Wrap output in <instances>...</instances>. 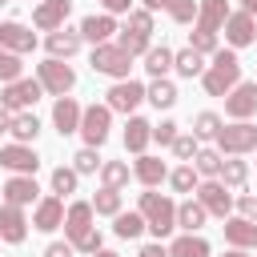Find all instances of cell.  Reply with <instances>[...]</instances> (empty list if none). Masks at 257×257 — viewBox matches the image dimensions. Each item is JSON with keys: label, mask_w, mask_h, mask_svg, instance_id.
<instances>
[{"label": "cell", "mask_w": 257, "mask_h": 257, "mask_svg": "<svg viewBox=\"0 0 257 257\" xmlns=\"http://www.w3.org/2000/svg\"><path fill=\"white\" fill-rule=\"evenodd\" d=\"M225 20H229V0H197V20H193V32H189V48L201 52V56H213L217 52V32H221Z\"/></svg>", "instance_id": "cell-1"}, {"label": "cell", "mask_w": 257, "mask_h": 257, "mask_svg": "<svg viewBox=\"0 0 257 257\" xmlns=\"http://www.w3.org/2000/svg\"><path fill=\"white\" fill-rule=\"evenodd\" d=\"M137 213L145 217V229H149L157 241H165V237L177 229V201L165 197V193H157V189H145V193H141Z\"/></svg>", "instance_id": "cell-2"}, {"label": "cell", "mask_w": 257, "mask_h": 257, "mask_svg": "<svg viewBox=\"0 0 257 257\" xmlns=\"http://www.w3.org/2000/svg\"><path fill=\"white\" fill-rule=\"evenodd\" d=\"M201 84L209 96H229L237 84H241V60L233 48H217L213 52V64H205L201 72Z\"/></svg>", "instance_id": "cell-3"}, {"label": "cell", "mask_w": 257, "mask_h": 257, "mask_svg": "<svg viewBox=\"0 0 257 257\" xmlns=\"http://www.w3.org/2000/svg\"><path fill=\"white\" fill-rule=\"evenodd\" d=\"M213 149L221 157H245L257 149V124L249 120H233V124H221L217 137H213Z\"/></svg>", "instance_id": "cell-4"}, {"label": "cell", "mask_w": 257, "mask_h": 257, "mask_svg": "<svg viewBox=\"0 0 257 257\" xmlns=\"http://www.w3.org/2000/svg\"><path fill=\"white\" fill-rule=\"evenodd\" d=\"M88 64H92V72H100V76H112V80H128L133 56H128V52H124L116 40H108V44H96V48H92Z\"/></svg>", "instance_id": "cell-5"}, {"label": "cell", "mask_w": 257, "mask_h": 257, "mask_svg": "<svg viewBox=\"0 0 257 257\" xmlns=\"http://www.w3.org/2000/svg\"><path fill=\"white\" fill-rule=\"evenodd\" d=\"M40 96H44L40 80L36 76H20V80H12V84L0 88V108H8V112H32V104Z\"/></svg>", "instance_id": "cell-6"}, {"label": "cell", "mask_w": 257, "mask_h": 257, "mask_svg": "<svg viewBox=\"0 0 257 257\" xmlns=\"http://www.w3.org/2000/svg\"><path fill=\"white\" fill-rule=\"evenodd\" d=\"M36 80H40V88H44L48 96H68L72 84H76V72H72V64L48 56V60L36 64Z\"/></svg>", "instance_id": "cell-7"}, {"label": "cell", "mask_w": 257, "mask_h": 257, "mask_svg": "<svg viewBox=\"0 0 257 257\" xmlns=\"http://www.w3.org/2000/svg\"><path fill=\"white\" fill-rule=\"evenodd\" d=\"M108 128H112V108L108 104H88L80 112V137L88 149H100L108 141Z\"/></svg>", "instance_id": "cell-8"}, {"label": "cell", "mask_w": 257, "mask_h": 257, "mask_svg": "<svg viewBox=\"0 0 257 257\" xmlns=\"http://www.w3.org/2000/svg\"><path fill=\"white\" fill-rule=\"evenodd\" d=\"M145 100V84L141 80H112V88L104 92V104L112 108V112H124V116H133L137 112V104Z\"/></svg>", "instance_id": "cell-9"}, {"label": "cell", "mask_w": 257, "mask_h": 257, "mask_svg": "<svg viewBox=\"0 0 257 257\" xmlns=\"http://www.w3.org/2000/svg\"><path fill=\"white\" fill-rule=\"evenodd\" d=\"M197 201H201V209L209 213V217H233V193L213 177V181H201L197 185Z\"/></svg>", "instance_id": "cell-10"}, {"label": "cell", "mask_w": 257, "mask_h": 257, "mask_svg": "<svg viewBox=\"0 0 257 257\" xmlns=\"http://www.w3.org/2000/svg\"><path fill=\"white\" fill-rule=\"evenodd\" d=\"M92 217H96V213H92V205H88V201H72V205L64 209V241H68L72 249H76V245L96 229V225H92Z\"/></svg>", "instance_id": "cell-11"}, {"label": "cell", "mask_w": 257, "mask_h": 257, "mask_svg": "<svg viewBox=\"0 0 257 257\" xmlns=\"http://www.w3.org/2000/svg\"><path fill=\"white\" fill-rule=\"evenodd\" d=\"M0 165L12 173V177H36V169H40V157H36V149L32 145H4L0 149Z\"/></svg>", "instance_id": "cell-12"}, {"label": "cell", "mask_w": 257, "mask_h": 257, "mask_svg": "<svg viewBox=\"0 0 257 257\" xmlns=\"http://www.w3.org/2000/svg\"><path fill=\"white\" fill-rule=\"evenodd\" d=\"M253 112H257V80H241L225 96V116L229 120H249Z\"/></svg>", "instance_id": "cell-13"}, {"label": "cell", "mask_w": 257, "mask_h": 257, "mask_svg": "<svg viewBox=\"0 0 257 257\" xmlns=\"http://www.w3.org/2000/svg\"><path fill=\"white\" fill-rule=\"evenodd\" d=\"M221 28H225V44H229L233 52L257 40V20H253L249 12H241V8H237V12H229V20H225Z\"/></svg>", "instance_id": "cell-14"}, {"label": "cell", "mask_w": 257, "mask_h": 257, "mask_svg": "<svg viewBox=\"0 0 257 257\" xmlns=\"http://www.w3.org/2000/svg\"><path fill=\"white\" fill-rule=\"evenodd\" d=\"M60 225H64V197H56V193L40 197V201L32 205V229L52 233V229H60Z\"/></svg>", "instance_id": "cell-15"}, {"label": "cell", "mask_w": 257, "mask_h": 257, "mask_svg": "<svg viewBox=\"0 0 257 257\" xmlns=\"http://www.w3.org/2000/svg\"><path fill=\"white\" fill-rule=\"evenodd\" d=\"M68 12H72V0H40L32 8V24L40 32H56V28H64Z\"/></svg>", "instance_id": "cell-16"}, {"label": "cell", "mask_w": 257, "mask_h": 257, "mask_svg": "<svg viewBox=\"0 0 257 257\" xmlns=\"http://www.w3.org/2000/svg\"><path fill=\"white\" fill-rule=\"evenodd\" d=\"M0 197H4V205H20V209H28V205L40 201V185H36V177H8L4 189H0Z\"/></svg>", "instance_id": "cell-17"}, {"label": "cell", "mask_w": 257, "mask_h": 257, "mask_svg": "<svg viewBox=\"0 0 257 257\" xmlns=\"http://www.w3.org/2000/svg\"><path fill=\"white\" fill-rule=\"evenodd\" d=\"M0 48L24 56V52L36 48V32H32L28 24H20V20H4V24H0Z\"/></svg>", "instance_id": "cell-18"}, {"label": "cell", "mask_w": 257, "mask_h": 257, "mask_svg": "<svg viewBox=\"0 0 257 257\" xmlns=\"http://www.w3.org/2000/svg\"><path fill=\"white\" fill-rule=\"evenodd\" d=\"M80 44H84V40H80V32H76V28H68V24L44 36V48H48V56H52V60H68V56H76V52H80Z\"/></svg>", "instance_id": "cell-19"}, {"label": "cell", "mask_w": 257, "mask_h": 257, "mask_svg": "<svg viewBox=\"0 0 257 257\" xmlns=\"http://www.w3.org/2000/svg\"><path fill=\"white\" fill-rule=\"evenodd\" d=\"M225 241L229 249H257V221L249 217H225Z\"/></svg>", "instance_id": "cell-20"}, {"label": "cell", "mask_w": 257, "mask_h": 257, "mask_svg": "<svg viewBox=\"0 0 257 257\" xmlns=\"http://www.w3.org/2000/svg\"><path fill=\"white\" fill-rule=\"evenodd\" d=\"M28 237V217L20 205H0V241L8 245H20Z\"/></svg>", "instance_id": "cell-21"}, {"label": "cell", "mask_w": 257, "mask_h": 257, "mask_svg": "<svg viewBox=\"0 0 257 257\" xmlns=\"http://www.w3.org/2000/svg\"><path fill=\"white\" fill-rule=\"evenodd\" d=\"M76 32H80V40H88V44L96 48V44H108V40H112L116 20H112V16H104V12H92V16H84V20H80V28H76Z\"/></svg>", "instance_id": "cell-22"}, {"label": "cell", "mask_w": 257, "mask_h": 257, "mask_svg": "<svg viewBox=\"0 0 257 257\" xmlns=\"http://www.w3.org/2000/svg\"><path fill=\"white\" fill-rule=\"evenodd\" d=\"M80 104L72 100V96H56V104H52V124H56V133L60 137H72V133H80Z\"/></svg>", "instance_id": "cell-23"}, {"label": "cell", "mask_w": 257, "mask_h": 257, "mask_svg": "<svg viewBox=\"0 0 257 257\" xmlns=\"http://www.w3.org/2000/svg\"><path fill=\"white\" fill-rule=\"evenodd\" d=\"M133 177H137L145 189H157L161 181H169V165H165L161 157H149V153H141V157H137V165H133Z\"/></svg>", "instance_id": "cell-24"}, {"label": "cell", "mask_w": 257, "mask_h": 257, "mask_svg": "<svg viewBox=\"0 0 257 257\" xmlns=\"http://www.w3.org/2000/svg\"><path fill=\"white\" fill-rule=\"evenodd\" d=\"M149 141H153V124H149L145 116H137V112H133V116H128V124H124V149L141 157V153L149 149Z\"/></svg>", "instance_id": "cell-25"}, {"label": "cell", "mask_w": 257, "mask_h": 257, "mask_svg": "<svg viewBox=\"0 0 257 257\" xmlns=\"http://www.w3.org/2000/svg\"><path fill=\"white\" fill-rule=\"evenodd\" d=\"M165 253H169V257H209V241H205L201 233H181V237L169 241Z\"/></svg>", "instance_id": "cell-26"}, {"label": "cell", "mask_w": 257, "mask_h": 257, "mask_svg": "<svg viewBox=\"0 0 257 257\" xmlns=\"http://www.w3.org/2000/svg\"><path fill=\"white\" fill-rule=\"evenodd\" d=\"M209 221V213L201 209V201L197 197H189V201H181L177 205V229H185V233H201V225Z\"/></svg>", "instance_id": "cell-27"}, {"label": "cell", "mask_w": 257, "mask_h": 257, "mask_svg": "<svg viewBox=\"0 0 257 257\" xmlns=\"http://www.w3.org/2000/svg\"><path fill=\"white\" fill-rule=\"evenodd\" d=\"M169 68H173V48H169V44H153V48L145 52V72H149L153 80H165Z\"/></svg>", "instance_id": "cell-28"}, {"label": "cell", "mask_w": 257, "mask_h": 257, "mask_svg": "<svg viewBox=\"0 0 257 257\" xmlns=\"http://www.w3.org/2000/svg\"><path fill=\"white\" fill-rule=\"evenodd\" d=\"M217 181H221L225 189H241V185L249 181V161H245V157H225Z\"/></svg>", "instance_id": "cell-29"}, {"label": "cell", "mask_w": 257, "mask_h": 257, "mask_svg": "<svg viewBox=\"0 0 257 257\" xmlns=\"http://www.w3.org/2000/svg\"><path fill=\"white\" fill-rule=\"evenodd\" d=\"M145 100L153 104V108H173L177 104V84L165 76V80H149L145 84Z\"/></svg>", "instance_id": "cell-30"}, {"label": "cell", "mask_w": 257, "mask_h": 257, "mask_svg": "<svg viewBox=\"0 0 257 257\" xmlns=\"http://www.w3.org/2000/svg\"><path fill=\"white\" fill-rule=\"evenodd\" d=\"M8 133L16 137V145H32V141L40 137V120H36V112H12Z\"/></svg>", "instance_id": "cell-31"}, {"label": "cell", "mask_w": 257, "mask_h": 257, "mask_svg": "<svg viewBox=\"0 0 257 257\" xmlns=\"http://www.w3.org/2000/svg\"><path fill=\"white\" fill-rule=\"evenodd\" d=\"M112 233H116L120 241H133V237H141V233H145V217H141L137 209H128V213L120 209V213L112 217Z\"/></svg>", "instance_id": "cell-32"}, {"label": "cell", "mask_w": 257, "mask_h": 257, "mask_svg": "<svg viewBox=\"0 0 257 257\" xmlns=\"http://www.w3.org/2000/svg\"><path fill=\"white\" fill-rule=\"evenodd\" d=\"M173 72H181L185 80H193V76L205 72V56L193 52V48H181V52H173Z\"/></svg>", "instance_id": "cell-33"}, {"label": "cell", "mask_w": 257, "mask_h": 257, "mask_svg": "<svg viewBox=\"0 0 257 257\" xmlns=\"http://www.w3.org/2000/svg\"><path fill=\"white\" fill-rule=\"evenodd\" d=\"M116 44H120L128 56H145V52L153 48V36H145V32H133V28H116Z\"/></svg>", "instance_id": "cell-34"}, {"label": "cell", "mask_w": 257, "mask_h": 257, "mask_svg": "<svg viewBox=\"0 0 257 257\" xmlns=\"http://www.w3.org/2000/svg\"><path fill=\"white\" fill-rule=\"evenodd\" d=\"M221 161H225V157H221L217 149H197V157H193L189 165L197 169V177H205V181H213V177L221 173Z\"/></svg>", "instance_id": "cell-35"}, {"label": "cell", "mask_w": 257, "mask_h": 257, "mask_svg": "<svg viewBox=\"0 0 257 257\" xmlns=\"http://www.w3.org/2000/svg\"><path fill=\"white\" fill-rule=\"evenodd\" d=\"M124 185H128V165L124 161H104L100 165V189H116L120 193Z\"/></svg>", "instance_id": "cell-36"}, {"label": "cell", "mask_w": 257, "mask_h": 257, "mask_svg": "<svg viewBox=\"0 0 257 257\" xmlns=\"http://www.w3.org/2000/svg\"><path fill=\"white\" fill-rule=\"evenodd\" d=\"M76 169L72 165H60V169H52V177H48V185H52V193L56 197H68V193H76Z\"/></svg>", "instance_id": "cell-37"}, {"label": "cell", "mask_w": 257, "mask_h": 257, "mask_svg": "<svg viewBox=\"0 0 257 257\" xmlns=\"http://www.w3.org/2000/svg\"><path fill=\"white\" fill-rule=\"evenodd\" d=\"M169 185H173L177 193H197L201 177H197V169H193V165H177V169H169Z\"/></svg>", "instance_id": "cell-38"}, {"label": "cell", "mask_w": 257, "mask_h": 257, "mask_svg": "<svg viewBox=\"0 0 257 257\" xmlns=\"http://www.w3.org/2000/svg\"><path fill=\"white\" fill-rule=\"evenodd\" d=\"M88 205H92L96 217H116V213H120V193H116V189H100Z\"/></svg>", "instance_id": "cell-39"}, {"label": "cell", "mask_w": 257, "mask_h": 257, "mask_svg": "<svg viewBox=\"0 0 257 257\" xmlns=\"http://www.w3.org/2000/svg\"><path fill=\"white\" fill-rule=\"evenodd\" d=\"M221 124H225V120H221L217 112H197V116H193V137H197V141H213Z\"/></svg>", "instance_id": "cell-40"}, {"label": "cell", "mask_w": 257, "mask_h": 257, "mask_svg": "<svg viewBox=\"0 0 257 257\" xmlns=\"http://www.w3.org/2000/svg\"><path fill=\"white\" fill-rule=\"evenodd\" d=\"M20 76H24V60H20L16 52L0 48V80H4V84H12V80H20Z\"/></svg>", "instance_id": "cell-41"}, {"label": "cell", "mask_w": 257, "mask_h": 257, "mask_svg": "<svg viewBox=\"0 0 257 257\" xmlns=\"http://www.w3.org/2000/svg\"><path fill=\"white\" fill-rule=\"evenodd\" d=\"M197 149H201V141H197L193 133H177V141H173V157H177V161L189 165V161L197 157Z\"/></svg>", "instance_id": "cell-42"}, {"label": "cell", "mask_w": 257, "mask_h": 257, "mask_svg": "<svg viewBox=\"0 0 257 257\" xmlns=\"http://www.w3.org/2000/svg\"><path fill=\"white\" fill-rule=\"evenodd\" d=\"M100 165H104V161H100V157H96V149H88V145H84V149L72 157V169H76V177H84V173H100Z\"/></svg>", "instance_id": "cell-43"}, {"label": "cell", "mask_w": 257, "mask_h": 257, "mask_svg": "<svg viewBox=\"0 0 257 257\" xmlns=\"http://www.w3.org/2000/svg\"><path fill=\"white\" fill-rule=\"evenodd\" d=\"M165 12H169L177 24H193V20H197V0H169Z\"/></svg>", "instance_id": "cell-44"}, {"label": "cell", "mask_w": 257, "mask_h": 257, "mask_svg": "<svg viewBox=\"0 0 257 257\" xmlns=\"http://www.w3.org/2000/svg\"><path fill=\"white\" fill-rule=\"evenodd\" d=\"M124 28L153 36V12H145V8H133V12H128V20H124Z\"/></svg>", "instance_id": "cell-45"}, {"label": "cell", "mask_w": 257, "mask_h": 257, "mask_svg": "<svg viewBox=\"0 0 257 257\" xmlns=\"http://www.w3.org/2000/svg\"><path fill=\"white\" fill-rule=\"evenodd\" d=\"M153 141L157 145H165V149H173V141H177V120H161V124H153Z\"/></svg>", "instance_id": "cell-46"}, {"label": "cell", "mask_w": 257, "mask_h": 257, "mask_svg": "<svg viewBox=\"0 0 257 257\" xmlns=\"http://www.w3.org/2000/svg\"><path fill=\"white\" fill-rule=\"evenodd\" d=\"M233 205H237V213H241V217L257 221V197H253V193H241V197H233Z\"/></svg>", "instance_id": "cell-47"}, {"label": "cell", "mask_w": 257, "mask_h": 257, "mask_svg": "<svg viewBox=\"0 0 257 257\" xmlns=\"http://www.w3.org/2000/svg\"><path fill=\"white\" fill-rule=\"evenodd\" d=\"M100 8H104V16H128L133 12V0H100Z\"/></svg>", "instance_id": "cell-48"}, {"label": "cell", "mask_w": 257, "mask_h": 257, "mask_svg": "<svg viewBox=\"0 0 257 257\" xmlns=\"http://www.w3.org/2000/svg\"><path fill=\"white\" fill-rule=\"evenodd\" d=\"M76 249L68 245V241H52V245H44V257H72Z\"/></svg>", "instance_id": "cell-49"}, {"label": "cell", "mask_w": 257, "mask_h": 257, "mask_svg": "<svg viewBox=\"0 0 257 257\" xmlns=\"http://www.w3.org/2000/svg\"><path fill=\"white\" fill-rule=\"evenodd\" d=\"M76 249H80V253H96V249H104V245H100V229H92V233H88Z\"/></svg>", "instance_id": "cell-50"}, {"label": "cell", "mask_w": 257, "mask_h": 257, "mask_svg": "<svg viewBox=\"0 0 257 257\" xmlns=\"http://www.w3.org/2000/svg\"><path fill=\"white\" fill-rule=\"evenodd\" d=\"M137 257H169V253H165V245L157 241V245H145V249H141Z\"/></svg>", "instance_id": "cell-51"}, {"label": "cell", "mask_w": 257, "mask_h": 257, "mask_svg": "<svg viewBox=\"0 0 257 257\" xmlns=\"http://www.w3.org/2000/svg\"><path fill=\"white\" fill-rule=\"evenodd\" d=\"M165 4H169V0H145V12H161Z\"/></svg>", "instance_id": "cell-52"}, {"label": "cell", "mask_w": 257, "mask_h": 257, "mask_svg": "<svg viewBox=\"0 0 257 257\" xmlns=\"http://www.w3.org/2000/svg\"><path fill=\"white\" fill-rule=\"evenodd\" d=\"M8 124H12V112H8V108H0V133H8Z\"/></svg>", "instance_id": "cell-53"}, {"label": "cell", "mask_w": 257, "mask_h": 257, "mask_svg": "<svg viewBox=\"0 0 257 257\" xmlns=\"http://www.w3.org/2000/svg\"><path fill=\"white\" fill-rule=\"evenodd\" d=\"M241 12H249V16L257 20V0H241Z\"/></svg>", "instance_id": "cell-54"}, {"label": "cell", "mask_w": 257, "mask_h": 257, "mask_svg": "<svg viewBox=\"0 0 257 257\" xmlns=\"http://www.w3.org/2000/svg\"><path fill=\"white\" fill-rule=\"evenodd\" d=\"M92 257H120V253H116V249H96Z\"/></svg>", "instance_id": "cell-55"}, {"label": "cell", "mask_w": 257, "mask_h": 257, "mask_svg": "<svg viewBox=\"0 0 257 257\" xmlns=\"http://www.w3.org/2000/svg\"><path fill=\"white\" fill-rule=\"evenodd\" d=\"M225 257H249V249H229Z\"/></svg>", "instance_id": "cell-56"}, {"label": "cell", "mask_w": 257, "mask_h": 257, "mask_svg": "<svg viewBox=\"0 0 257 257\" xmlns=\"http://www.w3.org/2000/svg\"><path fill=\"white\" fill-rule=\"evenodd\" d=\"M4 4H8V0H0V8H4Z\"/></svg>", "instance_id": "cell-57"}, {"label": "cell", "mask_w": 257, "mask_h": 257, "mask_svg": "<svg viewBox=\"0 0 257 257\" xmlns=\"http://www.w3.org/2000/svg\"><path fill=\"white\" fill-rule=\"evenodd\" d=\"M253 153H257V149H253Z\"/></svg>", "instance_id": "cell-58"}]
</instances>
